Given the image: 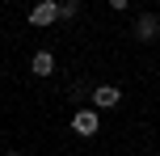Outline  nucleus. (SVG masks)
Here are the masks:
<instances>
[{"label":"nucleus","mask_w":160,"mask_h":156,"mask_svg":"<svg viewBox=\"0 0 160 156\" xmlns=\"http://www.w3.org/2000/svg\"><path fill=\"white\" fill-rule=\"evenodd\" d=\"M122 101V93L114 89V84H101V89H93V110H114Z\"/></svg>","instance_id":"nucleus-3"},{"label":"nucleus","mask_w":160,"mask_h":156,"mask_svg":"<svg viewBox=\"0 0 160 156\" xmlns=\"http://www.w3.org/2000/svg\"><path fill=\"white\" fill-rule=\"evenodd\" d=\"M55 17H59V4H55V0H42V4L30 8V25H51Z\"/></svg>","instance_id":"nucleus-2"},{"label":"nucleus","mask_w":160,"mask_h":156,"mask_svg":"<svg viewBox=\"0 0 160 156\" xmlns=\"http://www.w3.org/2000/svg\"><path fill=\"white\" fill-rule=\"evenodd\" d=\"M80 13V4H76V0H68V4H59V17H76Z\"/></svg>","instance_id":"nucleus-6"},{"label":"nucleus","mask_w":160,"mask_h":156,"mask_svg":"<svg viewBox=\"0 0 160 156\" xmlns=\"http://www.w3.org/2000/svg\"><path fill=\"white\" fill-rule=\"evenodd\" d=\"M72 131L84 135V139H93L97 131H101V118H97V110H76L72 114Z\"/></svg>","instance_id":"nucleus-1"},{"label":"nucleus","mask_w":160,"mask_h":156,"mask_svg":"<svg viewBox=\"0 0 160 156\" xmlns=\"http://www.w3.org/2000/svg\"><path fill=\"white\" fill-rule=\"evenodd\" d=\"M156 34H160V17H156V13H143V17H139V21H135V38L152 42Z\"/></svg>","instance_id":"nucleus-4"},{"label":"nucleus","mask_w":160,"mask_h":156,"mask_svg":"<svg viewBox=\"0 0 160 156\" xmlns=\"http://www.w3.org/2000/svg\"><path fill=\"white\" fill-rule=\"evenodd\" d=\"M30 72L34 76H51L55 72V55H51V51H38V55L30 59Z\"/></svg>","instance_id":"nucleus-5"}]
</instances>
